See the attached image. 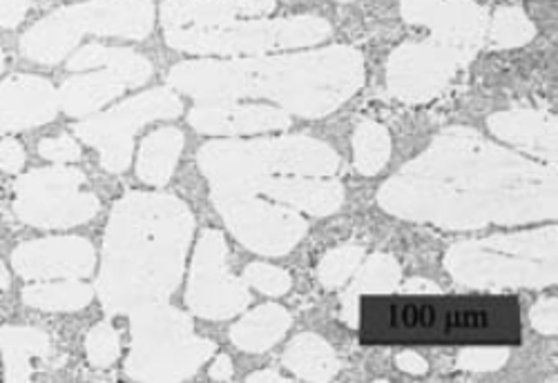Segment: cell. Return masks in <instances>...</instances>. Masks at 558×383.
Returning a JSON list of instances; mask_svg holds the SVG:
<instances>
[{"mask_svg": "<svg viewBox=\"0 0 558 383\" xmlns=\"http://www.w3.org/2000/svg\"><path fill=\"white\" fill-rule=\"evenodd\" d=\"M378 206L402 221L449 232L556 219V165L451 125L378 189Z\"/></svg>", "mask_w": 558, "mask_h": 383, "instance_id": "obj_1", "label": "cell"}, {"mask_svg": "<svg viewBox=\"0 0 558 383\" xmlns=\"http://www.w3.org/2000/svg\"><path fill=\"white\" fill-rule=\"evenodd\" d=\"M235 374V368H232V361L228 355H219L215 359V363L210 366V379L213 381H228Z\"/></svg>", "mask_w": 558, "mask_h": 383, "instance_id": "obj_41", "label": "cell"}, {"mask_svg": "<svg viewBox=\"0 0 558 383\" xmlns=\"http://www.w3.org/2000/svg\"><path fill=\"white\" fill-rule=\"evenodd\" d=\"M3 67H5V52L0 50V72H3Z\"/></svg>", "mask_w": 558, "mask_h": 383, "instance_id": "obj_44", "label": "cell"}, {"mask_svg": "<svg viewBox=\"0 0 558 383\" xmlns=\"http://www.w3.org/2000/svg\"><path fill=\"white\" fill-rule=\"evenodd\" d=\"M183 112V103L174 89H150L136 94L121 106L78 121L74 134L95 148L101 159V168L121 174L128 170L134 150V134L153 121L177 119Z\"/></svg>", "mask_w": 558, "mask_h": 383, "instance_id": "obj_10", "label": "cell"}, {"mask_svg": "<svg viewBox=\"0 0 558 383\" xmlns=\"http://www.w3.org/2000/svg\"><path fill=\"white\" fill-rule=\"evenodd\" d=\"M391 159V134L383 123L360 121L353 132V163L362 176L380 174Z\"/></svg>", "mask_w": 558, "mask_h": 383, "instance_id": "obj_29", "label": "cell"}, {"mask_svg": "<svg viewBox=\"0 0 558 383\" xmlns=\"http://www.w3.org/2000/svg\"><path fill=\"white\" fill-rule=\"evenodd\" d=\"M38 155L45 161H52L57 165H68L81 159V146L70 136V134H61L54 138H43L38 143Z\"/></svg>", "mask_w": 558, "mask_h": 383, "instance_id": "obj_35", "label": "cell"}, {"mask_svg": "<svg viewBox=\"0 0 558 383\" xmlns=\"http://www.w3.org/2000/svg\"><path fill=\"white\" fill-rule=\"evenodd\" d=\"M291 323L293 317L287 308L264 304L230 328V342L244 353H266L284 337Z\"/></svg>", "mask_w": 558, "mask_h": 383, "instance_id": "obj_25", "label": "cell"}, {"mask_svg": "<svg viewBox=\"0 0 558 383\" xmlns=\"http://www.w3.org/2000/svg\"><path fill=\"white\" fill-rule=\"evenodd\" d=\"M238 242L264 257L289 255L308 232L304 217L282 203L262 197L213 203Z\"/></svg>", "mask_w": 558, "mask_h": 383, "instance_id": "obj_13", "label": "cell"}, {"mask_svg": "<svg viewBox=\"0 0 558 383\" xmlns=\"http://www.w3.org/2000/svg\"><path fill=\"white\" fill-rule=\"evenodd\" d=\"M61 110L59 89L43 76L14 74L0 83V134L40 127Z\"/></svg>", "mask_w": 558, "mask_h": 383, "instance_id": "obj_16", "label": "cell"}, {"mask_svg": "<svg viewBox=\"0 0 558 383\" xmlns=\"http://www.w3.org/2000/svg\"><path fill=\"white\" fill-rule=\"evenodd\" d=\"M244 281H246V285H253L255 291H259L262 295H268V297H282L291 291V285H293V279L287 270L266 265V263H251L244 270Z\"/></svg>", "mask_w": 558, "mask_h": 383, "instance_id": "obj_33", "label": "cell"}, {"mask_svg": "<svg viewBox=\"0 0 558 383\" xmlns=\"http://www.w3.org/2000/svg\"><path fill=\"white\" fill-rule=\"evenodd\" d=\"M333 27L322 16L246 18L221 27L166 29L168 47L197 57H259L277 50H298L327 40Z\"/></svg>", "mask_w": 558, "mask_h": 383, "instance_id": "obj_8", "label": "cell"}, {"mask_svg": "<svg viewBox=\"0 0 558 383\" xmlns=\"http://www.w3.org/2000/svg\"><path fill=\"white\" fill-rule=\"evenodd\" d=\"M85 355L89 366L106 370L114 366L121 357V337L110 321L92 325L85 334Z\"/></svg>", "mask_w": 558, "mask_h": 383, "instance_id": "obj_32", "label": "cell"}, {"mask_svg": "<svg viewBox=\"0 0 558 383\" xmlns=\"http://www.w3.org/2000/svg\"><path fill=\"white\" fill-rule=\"evenodd\" d=\"M396 366L402 370V372H407V374H415V376H421V374H427L429 372V363L417 355V353H400L398 357H396Z\"/></svg>", "mask_w": 558, "mask_h": 383, "instance_id": "obj_39", "label": "cell"}, {"mask_svg": "<svg viewBox=\"0 0 558 383\" xmlns=\"http://www.w3.org/2000/svg\"><path fill=\"white\" fill-rule=\"evenodd\" d=\"M185 304L195 317L208 321L232 319L253 304L246 281L228 270V244L217 230H204L199 236Z\"/></svg>", "mask_w": 558, "mask_h": 383, "instance_id": "obj_12", "label": "cell"}, {"mask_svg": "<svg viewBox=\"0 0 558 383\" xmlns=\"http://www.w3.org/2000/svg\"><path fill=\"white\" fill-rule=\"evenodd\" d=\"M489 132L530 157L556 165V116L536 108H514L487 119Z\"/></svg>", "mask_w": 558, "mask_h": 383, "instance_id": "obj_19", "label": "cell"}, {"mask_svg": "<svg viewBox=\"0 0 558 383\" xmlns=\"http://www.w3.org/2000/svg\"><path fill=\"white\" fill-rule=\"evenodd\" d=\"M97 255L83 236H43L19 244L12 268L25 281L85 279L92 274Z\"/></svg>", "mask_w": 558, "mask_h": 383, "instance_id": "obj_15", "label": "cell"}, {"mask_svg": "<svg viewBox=\"0 0 558 383\" xmlns=\"http://www.w3.org/2000/svg\"><path fill=\"white\" fill-rule=\"evenodd\" d=\"M472 61L470 54L434 38L407 40L389 54L387 89L404 106H425L438 99Z\"/></svg>", "mask_w": 558, "mask_h": 383, "instance_id": "obj_11", "label": "cell"}, {"mask_svg": "<svg viewBox=\"0 0 558 383\" xmlns=\"http://www.w3.org/2000/svg\"><path fill=\"white\" fill-rule=\"evenodd\" d=\"M362 259H364L362 246H353V244L338 246L322 257L317 265V279L324 287H327V291H340V287H344L347 281L355 274Z\"/></svg>", "mask_w": 558, "mask_h": 383, "instance_id": "obj_31", "label": "cell"}, {"mask_svg": "<svg viewBox=\"0 0 558 383\" xmlns=\"http://www.w3.org/2000/svg\"><path fill=\"white\" fill-rule=\"evenodd\" d=\"M556 227L492 234L453 244L445 268L453 283L472 291H541L558 279Z\"/></svg>", "mask_w": 558, "mask_h": 383, "instance_id": "obj_5", "label": "cell"}, {"mask_svg": "<svg viewBox=\"0 0 558 383\" xmlns=\"http://www.w3.org/2000/svg\"><path fill=\"white\" fill-rule=\"evenodd\" d=\"M336 3H353V0H336Z\"/></svg>", "mask_w": 558, "mask_h": 383, "instance_id": "obj_45", "label": "cell"}, {"mask_svg": "<svg viewBox=\"0 0 558 383\" xmlns=\"http://www.w3.org/2000/svg\"><path fill=\"white\" fill-rule=\"evenodd\" d=\"M32 3L34 0H0V27H19L25 21Z\"/></svg>", "mask_w": 558, "mask_h": 383, "instance_id": "obj_38", "label": "cell"}, {"mask_svg": "<svg viewBox=\"0 0 558 383\" xmlns=\"http://www.w3.org/2000/svg\"><path fill=\"white\" fill-rule=\"evenodd\" d=\"M27 308L43 312H76L95 299L92 285L81 279H59V281H34L21 293Z\"/></svg>", "mask_w": 558, "mask_h": 383, "instance_id": "obj_28", "label": "cell"}, {"mask_svg": "<svg viewBox=\"0 0 558 383\" xmlns=\"http://www.w3.org/2000/svg\"><path fill=\"white\" fill-rule=\"evenodd\" d=\"M189 123L195 132L208 136H246L279 132L291 127L287 110L270 106H244V103H208L189 114Z\"/></svg>", "mask_w": 558, "mask_h": 383, "instance_id": "obj_17", "label": "cell"}, {"mask_svg": "<svg viewBox=\"0 0 558 383\" xmlns=\"http://www.w3.org/2000/svg\"><path fill=\"white\" fill-rule=\"evenodd\" d=\"M400 283H402V268L391 255L387 252L371 255L364 263H360L351 285L342 295V321L349 328H357L360 299L366 295L396 293L400 291Z\"/></svg>", "mask_w": 558, "mask_h": 383, "instance_id": "obj_23", "label": "cell"}, {"mask_svg": "<svg viewBox=\"0 0 558 383\" xmlns=\"http://www.w3.org/2000/svg\"><path fill=\"white\" fill-rule=\"evenodd\" d=\"M255 195L311 217H331L344 206V185L327 176H270L257 185Z\"/></svg>", "mask_w": 558, "mask_h": 383, "instance_id": "obj_18", "label": "cell"}, {"mask_svg": "<svg viewBox=\"0 0 558 383\" xmlns=\"http://www.w3.org/2000/svg\"><path fill=\"white\" fill-rule=\"evenodd\" d=\"M532 328L541 334H556L558 332V301L556 299H541L530 310Z\"/></svg>", "mask_w": 558, "mask_h": 383, "instance_id": "obj_36", "label": "cell"}, {"mask_svg": "<svg viewBox=\"0 0 558 383\" xmlns=\"http://www.w3.org/2000/svg\"><path fill=\"white\" fill-rule=\"evenodd\" d=\"M400 291L407 295H438L440 285L429 279H409L404 285L400 283Z\"/></svg>", "mask_w": 558, "mask_h": 383, "instance_id": "obj_40", "label": "cell"}, {"mask_svg": "<svg viewBox=\"0 0 558 383\" xmlns=\"http://www.w3.org/2000/svg\"><path fill=\"white\" fill-rule=\"evenodd\" d=\"M72 165L32 170L14 183V214L38 230H70L95 219L101 201Z\"/></svg>", "mask_w": 558, "mask_h": 383, "instance_id": "obj_9", "label": "cell"}, {"mask_svg": "<svg viewBox=\"0 0 558 383\" xmlns=\"http://www.w3.org/2000/svg\"><path fill=\"white\" fill-rule=\"evenodd\" d=\"M366 65L351 45L324 50L248 59H197L170 67V89L197 103L272 101L302 119H322L340 110L362 89Z\"/></svg>", "mask_w": 558, "mask_h": 383, "instance_id": "obj_2", "label": "cell"}, {"mask_svg": "<svg viewBox=\"0 0 558 383\" xmlns=\"http://www.w3.org/2000/svg\"><path fill=\"white\" fill-rule=\"evenodd\" d=\"M70 72H87V70H108L117 74L128 87H142L153 78V63L134 50L125 47H110L101 42H87L74 50L68 59Z\"/></svg>", "mask_w": 558, "mask_h": 383, "instance_id": "obj_21", "label": "cell"}, {"mask_svg": "<svg viewBox=\"0 0 558 383\" xmlns=\"http://www.w3.org/2000/svg\"><path fill=\"white\" fill-rule=\"evenodd\" d=\"M534 36L536 25L525 14V10L517 5L498 8L487 25V38L492 40V47H496V50H514V47L532 42Z\"/></svg>", "mask_w": 558, "mask_h": 383, "instance_id": "obj_30", "label": "cell"}, {"mask_svg": "<svg viewBox=\"0 0 558 383\" xmlns=\"http://www.w3.org/2000/svg\"><path fill=\"white\" fill-rule=\"evenodd\" d=\"M0 353H3L5 379L29 381L38 361H48L54 355L52 337L32 325H0Z\"/></svg>", "mask_w": 558, "mask_h": 383, "instance_id": "obj_22", "label": "cell"}, {"mask_svg": "<svg viewBox=\"0 0 558 383\" xmlns=\"http://www.w3.org/2000/svg\"><path fill=\"white\" fill-rule=\"evenodd\" d=\"M130 334L125 374L132 381L193 379L217 350L215 342L195 332L193 319L168 301L134 308Z\"/></svg>", "mask_w": 558, "mask_h": 383, "instance_id": "obj_6", "label": "cell"}, {"mask_svg": "<svg viewBox=\"0 0 558 383\" xmlns=\"http://www.w3.org/2000/svg\"><path fill=\"white\" fill-rule=\"evenodd\" d=\"M277 0H166L161 23L166 29L221 27L242 18L272 14Z\"/></svg>", "mask_w": 558, "mask_h": 383, "instance_id": "obj_20", "label": "cell"}, {"mask_svg": "<svg viewBox=\"0 0 558 383\" xmlns=\"http://www.w3.org/2000/svg\"><path fill=\"white\" fill-rule=\"evenodd\" d=\"M183 132L179 127H159L142 140L136 174L153 187H163L179 163L183 152Z\"/></svg>", "mask_w": 558, "mask_h": 383, "instance_id": "obj_27", "label": "cell"}, {"mask_svg": "<svg viewBox=\"0 0 558 383\" xmlns=\"http://www.w3.org/2000/svg\"><path fill=\"white\" fill-rule=\"evenodd\" d=\"M509 359V350L507 348H464L456 363L460 370L464 372H496L500 370Z\"/></svg>", "mask_w": 558, "mask_h": 383, "instance_id": "obj_34", "label": "cell"}, {"mask_svg": "<svg viewBox=\"0 0 558 383\" xmlns=\"http://www.w3.org/2000/svg\"><path fill=\"white\" fill-rule=\"evenodd\" d=\"M155 16L153 0H87L68 5L23 34L21 54L38 65H57L89 34L146 40L155 29Z\"/></svg>", "mask_w": 558, "mask_h": 383, "instance_id": "obj_7", "label": "cell"}, {"mask_svg": "<svg viewBox=\"0 0 558 383\" xmlns=\"http://www.w3.org/2000/svg\"><path fill=\"white\" fill-rule=\"evenodd\" d=\"M248 381H259V383H266V381H270V383H282L284 381V376L282 374H277L275 370H257V372H253L251 376H248Z\"/></svg>", "mask_w": 558, "mask_h": 383, "instance_id": "obj_42", "label": "cell"}, {"mask_svg": "<svg viewBox=\"0 0 558 383\" xmlns=\"http://www.w3.org/2000/svg\"><path fill=\"white\" fill-rule=\"evenodd\" d=\"M284 368L304 381H331L340 372V359L333 346L319 334L304 332L289 344L282 355Z\"/></svg>", "mask_w": 558, "mask_h": 383, "instance_id": "obj_26", "label": "cell"}, {"mask_svg": "<svg viewBox=\"0 0 558 383\" xmlns=\"http://www.w3.org/2000/svg\"><path fill=\"white\" fill-rule=\"evenodd\" d=\"M195 234L189 203L161 192H128L110 214L97 295L108 317L168 301Z\"/></svg>", "mask_w": 558, "mask_h": 383, "instance_id": "obj_3", "label": "cell"}, {"mask_svg": "<svg viewBox=\"0 0 558 383\" xmlns=\"http://www.w3.org/2000/svg\"><path fill=\"white\" fill-rule=\"evenodd\" d=\"M25 148L16 138H5L0 143V170L8 174H19L25 165Z\"/></svg>", "mask_w": 558, "mask_h": 383, "instance_id": "obj_37", "label": "cell"}, {"mask_svg": "<svg viewBox=\"0 0 558 383\" xmlns=\"http://www.w3.org/2000/svg\"><path fill=\"white\" fill-rule=\"evenodd\" d=\"M400 14L409 25L429 29L434 40L472 59L487 38L489 14L474 0H400Z\"/></svg>", "mask_w": 558, "mask_h": 383, "instance_id": "obj_14", "label": "cell"}, {"mask_svg": "<svg viewBox=\"0 0 558 383\" xmlns=\"http://www.w3.org/2000/svg\"><path fill=\"white\" fill-rule=\"evenodd\" d=\"M8 291H10V274L3 265V261H0V297H3Z\"/></svg>", "mask_w": 558, "mask_h": 383, "instance_id": "obj_43", "label": "cell"}, {"mask_svg": "<svg viewBox=\"0 0 558 383\" xmlns=\"http://www.w3.org/2000/svg\"><path fill=\"white\" fill-rule=\"evenodd\" d=\"M197 165L208 181L210 201H240L257 197L262 181L279 174L333 176L342 159L313 136H275L255 140H210L197 152Z\"/></svg>", "mask_w": 558, "mask_h": 383, "instance_id": "obj_4", "label": "cell"}, {"mask_svg": "<svg viewBox=\"0 0 558 383\" xmlns=\"http://www.w3.org/2000/svg\"><path fill=\"white\" fill-rule=\"evenodd\" d=\"M125 89L128 85L108 70L76 74L59 87V103L68 116L81 119L117 101Z\"/></svg>", "mask_w": 558, "mask_h": 383, "instance_id": "obj_24", "label": "cell"}]
</instances>
